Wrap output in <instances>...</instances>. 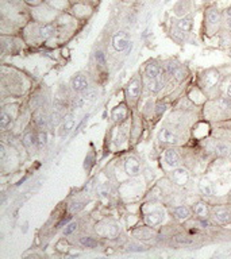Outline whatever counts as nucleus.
Here are the masks:
<instances>
[{"mask_svg":"<svg viewBox=\"0 0 231 259\" xmlns=\"http://www.w3.org/2000/svg\"><path fill=\"white\" fill-rule=\"evenodd\" d=\"M223 80V74L216 68H210L200 72L198 76V85L206 92L210 99L216 97V91L220 89V84Z\"/></svg>","mask_w":231,"mask_h":259,"instance_id":"1","label":"nucleus"},{"mask_svg":"<svg viewBox=\"0 0 231 259\" xmlns=\"http://www.w3.org/2000/svg\"><path fill=\"white\" fill-rule=\"evenodd\" d=\"M223 25V14L219 10L216 4H210L204 10L203 19V32L208 38L214 37L220 32Z\"/></svg>","mask_w":231,"mask_h":259,"instance_id":"2","label":"nucleus"},{"mask_svg":"<svg viewBox=\"0 0 231 259\" xmlns=\"http://www.w3.org/2000/svg\"><path fill=\"white\" fill-rule=\"evenodd\" d=\"M56 25L57 38L60 43H64L77 31L80 20L76 19L70 13H60L56 19Z\"/></svg>","mask_w":231,"mask_h":259,"instance_id":"3","label":"nucleus"},{"mask_svg":"<svg viewBox=\"0 0 231 259\" xmlns=\"http://www.w3.org/2000/svg\"><path fill=\"white\" fill-rule=\"evenodd\" d=\"M58 11L51 8L49 4L42 3L39 6L30 7L29 8V15L34 22L38 23H50V22H56L57 16H58Z\"/></svg>","mask_w":231,"mask_h":259,"instance_id":"4","label":"nucleus"},{"mask_svg":"<svg viewBox=\"0 0 231 259\" xmlns=\"http://www.w3.org/2000/svg\"><path fill=\"white\" fill-rule=\"evenodd\" d=\"M206 151L208 154H213L218 158H226L231 154V142L220 139V138H207L206 139Z\"/></svg>","mask_w":231,"mask_h":259,"instance_id":"5","label":"nucleus"},{"mask_svg":"<svg viewBox=\"0 0 231 259\" xmlns=\"http://www.w3.org/2000/svg\"><path fill=\"white\" fill-rule=\"evenodd\" d=\"M142 86H144V81L139 76H134L132 80L126 84L125 95L127 104L132 105V107L137 104L141 95H142Z\"/></svg>","mask_w":231,"mask_h":259,"instance_id":"6","label":"nucleus"},{"mask_svg":"<svg viewBox=\"0 0 231 259\" xmlns=\"http://www.w3.org/2000/svg\"><path fill=\"white\" fill-rule=\"evenodd\" d=\"M94 10L95 6H92L89 1L79 0V1L72 3V7H70L69 13L72 14L76 19H79L80 22H84V20H88L94 15Z\"/></svg>","mask_w":231,"mask_h":259,"instance_id":"7","label":"nucleus"},{"mask_svg":"<svg viewBox=\"0 0 231 259\" xmlns=\"http://www.w3.org/2000/svg\"><path fill=\"white\" fill-rule=\"evenodd\" d=\"M210 219L213 223L219 226H226L231 223V207L227 204L222 205H213L211 207V216Z\"/></svg>","mask_w":231,"mask_h":259,"instance_id":"8","label":"nucleus"},{"mask_svg":"<svg viewBox=\"0 0 231 259\" xmlns=\"http://www.w3.org/2000/svg\"><path fill=\"white\" fill-rule=\"evenodd\" d=\"M187 97L195 107H204V104L210 100V97L207 96L206 92H204L198 84H196V85H192L188 89Z\"/></svg>","mask_w":231,"mask_h":259,"instance_id":"9","label":"nucleus"},{"mask_svg":"<svg viewBox=\"0 0 231 259\" xmlns=\"http://www.w3.org/2000/svg\"><path fill=\"white\" fill-rule=\"evenodd\" d=\"M22 145H23V147H25V150L29 154H35L38 150H39L37 131H34L33 129L27 130L23 138H22Z\"/></svg>","mask_w":231,"mask_h":259,"instance_id":"10","label":"nucleus"},{"mask_svg":"<svg viewBox=\"0 0 231 259\" xmlns=\"http://www.w3.org/2000/svg\"><path fill=\"white\" fill-rule=\"evenodd\" d=\"M113 48L119 53L129 50L132 48V39L129 32L126 31H118L116 34H114L113 37Z\"/></svg>","mask_w":231,"mask_h":259,"instance_id":"11","label":"nucleus"},{"mask_svg":"<svg viewBox=\"0 0 231 259\" xmlns=\"http://www.w3.org/2000/svg\"><path fill=\"white\" fill-rule=\"evenodd\" d=\"M70 88L75 93L85 92L88 88H91L89 77L84 73H76L70 80Z\"/></svg>","mask_w":231,"mask_h":259,"instance_id":"12","label":"nucleus"},{"mask_svg":"<svg viewBox=\"0 0 231 259\" xmlns=\"http://www.w3.org/2000/svg\"><path fill=\"white\" fill-rule=\"evenodd\" d=\"M129 116H130V108L127 103H119L111 111V119L116 124L126 123L129 120Z\"/></svg>","mask_w":231,"mask_h":259,"instance_id":"13","label":"nucleus"},{"mask_svg":"<svg viewBox=\"0 0 231 259\" xmlns=\"http://www.w3.org/2000/svg\"><path fill=\"white\" fill-rule=\"evenodd\" d=\"M158 141L164 145H179L180 142V138L177 135V132H176L173 129H169V127H161V130L158 131Z\"/></svg>","mask_w":231,"mask_h":259,"instance_id":"14","label":"nucleus"},{"mask_svg":"<svg viewBox=\"0 0 231 259\" xmlns=\"http://www.w3.org/2000/svg\"><path fill=\"white\" fill-rule=\"evenodd\" d=\"M191 173L185 166H177L170 172V178L175 182L176 185L185 186L189 181Z\"/></svg>","mask_w":231,"mask_h":259,"instance_id":"15","label":"nucleus"},{"mask_svg":"<svg viewBox=\"0 0 231 259\" xmlns=\"http://www.w3.org/2000/svg\"><path fill=\"white\" fill-rule=\"evenodd\" d=\"M164 217H165V213H164L163 210L160 208H153L149 212H146L144 215V222L146 226H149L151 228H154L157 226H160L161 223L164 222Z\"/></svg>","mask_w":231,"mask_h":259,"instance_id":"16","label":"nucleus"},{"mask_svg":"<svg viewBox=\"0 0 231 259\" xmlns=\"http://www.w3.org/2000/svg\"><path fill=\"white\" fill-rule=\"evenodd\" d=\"M164 162L165 165L172 169L182 166V155L175 147H169L164 151Z\"/></svg>","mask_w":231,"mask_h":259,"instance_id":"17","label":"nucleus"},{"mask_svg":"<svg viewBox=\"0 0 231 259\" xmlns=\"http://www.w3.org/2000/svg\"><path fill=\"white\" fill-rule=\"evenodd\" d=\"M144 73L146 79H158L160 76L166 74V72H165L164 66L160 65V62L151 60V61H149L146 65H145Z\"/></svg>","mask_w":231,"mask_h":259,"instance_id":"18","label":"nucleus"},{"mask_svg":"<svg viewBox=\"0 0 231 259\" xmlns=\"http://www.w3.org/2000/svg\"><path fill=\"white\" fill-rule=\"evenodd\" d=\"M123 169H125V173L127 174V177L130 178H135L139 176L141 173V163L137 158L134 157H129L126 158L125 163H123Z\"/></svg>","mask_w":231,"mask_h":259,"instance_id":"19","label":"nucleus"},{"mask_svg":"<svg viewBox=\"0 0 231 259\" xmlns=\"http://www.w3.org/2000/svg\"><path fill=\"white\" fill-rule=\"evenodd\" d=\"M192 212L198 219H210L211 216V205L204 201V200H199L194 204L192 207Z\"/></svg>","mask_w":231,"mask_h":259,"instance_id":"20","label":"nucleus"},{"mask_svg":"<svg viewBox=\"0 0 231 259\" xmlns=\"http://www.w3.org/2000/svg\"><path fill=\"white\" fill-rule=\"evenodd\" d=\"M175 27L177 30L185 32V34H189L192 31V29H194V15L188 14L185 16H182V18H179L176 20Z\"/></svg>","mask_w":231,"mask_h":259,"instance_id":"21","label":"nucleus"},{"mask_svg":"<svg viewBox=\"0 0 231 259\" xmlns=\"http://www.w3.org/2000/svg\"><path fill=\"white\" fill-rule=\"evenodd\" d=\"M14 117H15V113H13L11 111H8L6 105L1 108V112H0V130L4 132L8 130V127L13 124Z\"/></svg>","mask_w":231,"mask_h":259,"instance_id":"22","label":"nucleus"},{"mask_svg":"<svg viewBox=\"0 0 231 259\" xmlns=\"http://www.w3.org/2000/svg\"><path fill=\"white\" fill-rule=\"evenodd\" d=\"M172 213L175 216L177 220L180 222H187L192 217V210L191 208H188L187 205H177V207H173L172 208Z\"/></svg>","mask_w":231,"mask_h":259,"instance_id":"23","label":"nucleus"},{"mask_svg":"<svg viewBox=\"0 0 231 259\" xmlns=\"http://www.w3.org/2000/svg\"><path fill=\"white\" fill-rule=\"evenodd\" d=\"M168 74H163L158 79H146V85L151 93H158L165 85V79Z\"/></svg>","mask_w":231,"mask_h":259,"instance_id":"24","label":"nucleus"},{"mask_svg":"<svg viewBox=\"0 0 231 259\" xmlns=\"http://www.w3.org/2000/svg\"><path fill=\"white\" fill-rule=\"evenodd\" d=\"M45 3L57 10L58 13H69L72 7V0H45Z\"/></svg>","mask_w":231,"mask_h":259,"instance_id":"25","label":"nucleus"},{"mask_svg":"<svg viewBox=\"0 0 231 259\" xmlns=\"http://www.w3.org/2000/svg\"><path fill=\"white\" fill-rule=\"evenodd\" d=\"M175 14L179 18H182L192 11V1L191 0H179V3L175 6Z\"/></svg>","mask_w":231,"mask_h":259,"instance_id":"26","label":"nucleus"},{"mask_svg":"<svg viewBox=\"0 0 231 259\" xmlns=\"http://www.w3.org/2000/svg\"><path fill=\"white\" fill-rule=\"evenodd\" d=\"M33 117H34V124H35V129L37 130H46L48 129V116L45 115L44 111L41 108H37L34 113H33Z\"/></svg>","mask_w":231,"mask_h":259,"instance_id":"27","label":"nucleus"},{"mask_svg":"<svg viewBox=\"0 0 231 259\" xmlns=\"http://www.w3.org/2000/svg\"><path fill=\"white\" fill-rule=\"evenodd\" d=\"M198 188H199L200 194L203 196V197H213L214 196V188L213 184L210 182V181H207L206 178H201L199 181V184H198Z\"/></svg>","mask_w":231,"mask_h":259,"instance_id":"28","label":"nucleus"},{"mask_svg":"<svg viewBox=\"0 0 231 259\" xmlns=\"http://www.w3.org/2000/svg\"><path fill=\"white\" fill-rule=\"evenodd\" d=\"M73 126H75V116L72 113L69 115H65L63 117V122H61V135L66 136L73 130Z\"/></svg>","mask_w":231,"mask_h":259,"instance_id":"29","label":"nucleus"},{"mask_svg":"<svg viewBox=\"0 0 231 259\" xmlns=\"http://www.w3.org/2000/svg\"><path fill=\"white\" fill-rule=\"evenodd\" d=\"M132 235H134L135 238H138V239H142V241H145V239H151V236H153V231H151V227H149V226H146V224H145V227H139V228L134 229Z\"/></svg>","mask_w":231,"mask_h":259,"instance_id":"30","label":"nucleus"},{"mask_svg":"<svg viewBox=\"0 0 231 259\" xmlns=\"http://www.w3.org/2000/svg\"><path fill=\"white\" fill-rule=\"evenodd\" d=\"M79 244L84 247V248H96L99 246V242L96 241L95 238H92V236H82L79 239Z\"/></svg>","mask_w":231,"mask_h":259,"instance_id":"31","label":"nucleus"},{"mask_svg":"<svg viewBox=\"0 0 231 259\" xmlns=\"http://www.w3.org/2000/svg\"><path fill=\"white\" fill-rule=\"evenodd\" d=\"M173 79H175L176 82H182V81L185 80L188 77V69L184 66V65H180L179 66V69L176 70L175 73H173V76H172Z\"/></svg>","mask_w":231,"mask_h":259,"instance_id":"32","label":"nucleus"},{"mask_svg":"<svg viewBox=\"0 0 231 259\" xmlns=\"http://www.w3.org/2000/svg\"><path fill=\"white\" fill-rule=\"evenodd\" d=\"M37 138H38V146L39 150L44 148L48 145L49 141V135H48V131L46 130H37Z\"/></svg>","mask_w":231,"mask_h":259,"instance_id":"33","label":"nucleus"},{"mask_svg":"<svg viewBox=\"0 0 231 259\" xmlns=\"http://www.w3.org/2000/svg\"><path fill=\"white\" fill-rule=\"evenodd\" d=\"M180 65H182V64H179V62L175 61V60H169V61L165 62V65H163V66L168 76H173V73L179 69Z\"/></svg>","mask_w":231,"mask_h":259,"instance_id":"34","label":"nucleus"},{"mask_svg":"<svg viewBox=\"0 0 231 259\" xmlns=\"http://www.w3.org/2000/svg\"><path fill=\"white\" fill-rule=\"evenodd\" d=\"M80 96L85 100V103H89V101H94V100L98 97V91L91 86V88H88L85 92L80 93Z\"/></svg>","mask_w":231,"mask_h":259,"instance_id":"35","label":"nucleus"},{"mask_svg":"<svg viewBox=\"0 0 231 259\" xmlns=\"http://www.w3.org/2000/svg\"><path fill=\"white\" fill-rule=\"evenodd\" d=\"M95 60H96L98 66H100V68H106L107 66V57L103 50H96L95 51Z\"/></svg>","mask_w":231,"mask_h":259,"instance_id":"36","label":"nucleus"},{"mask_svg":"<svg viewBox=\"0 0 231 259\" xmlns=\"http://www.w3.org/2000/svg\"><path fill=\"white\" fill-rule=\"evenodd\" d=\"M77 228H79V223L77 222L68 223V224L65 226V228H64V236H70V235H73V232H76Z\"/></svg>","mask_w":231,"mask_h":259,"instance_id":"37","label":"nucleus"},{"mask_svg":"<svg viewBox=\"0 0 231 259\" xmlns=\"http://www.w3.org/2000/svg\"><path fill=\"white\" fill-rule=\"evenodd\" d=\"M165 110H166V104H164V103H158V104L156 105L157 116H161L164 112H165Z\"/></svg>","mask_w":231,"mask_h":259,"instance_id":"38","label":"nucleus"},{"mask_svg":"<svg viewBox=\"0 0 231 259\" xmlns=\"http://www.w3.org/2000/svg\"><path fill=\"white\" fill-rule=\"evenodd\" d=\"M23 1H25L27 7H35L45 3V0H23Z\"/></svg>","mask_w":231,"mask_h":259,"instance_id":"39","label":"nucleus"},{"mask_svg":"<svg viewBox=\"0 0 231 259\" xmlns=\"http://www.w3.org/2000/svg\"><path fill=\"white\" fill-rule=\"evenodd\" d=\"M225 96L226 97H229V99H231V81L225 88Z\"/></svg>","mask_w":231,"mask_h":259,"instance_id":"40","label":"nucleus"},{"mask_svg":"<svg viewBox=\"0 0 231 259\" xmlns=\"http://www.w3.org/2000/svg\"><path fill=\"white\" fill-rule=\"evenodd\" d=\"M73 205H75V207H72V212H79V210H82V207H84L82 203H76V204H73Z\"/></svg>","mask_w":231,"mask_h":259,"instance_id":"41","label":"nucleus"},{"mask_svg":"<svg viewBox=\"0 0 231 259\" xmlns=\"http://www.w3.org/2000/svg\"><path fill=\"white\" fill-rule=\"evenodd\" d=\"M222 14H223V16H231V4L226 8L225 11H222Z\"/></svg>","mask_w":231,"mask_h":259,"instance_id":"42","label":"nucleus"},{"mask_svg":"<svg viewBox=\"0 0 231 259\" xmlns=\"http://www.w3.org/2000/svg\"><path fill=\"white\" fill-rule=\"evenodd\" d=\"M75 1H79V0H72V3H75ZM87 1V0H85Z\"/></svg>","mask_w":231,"mask_h":259,"instance_id":"43","label":"nucleus"}]
</instances>
